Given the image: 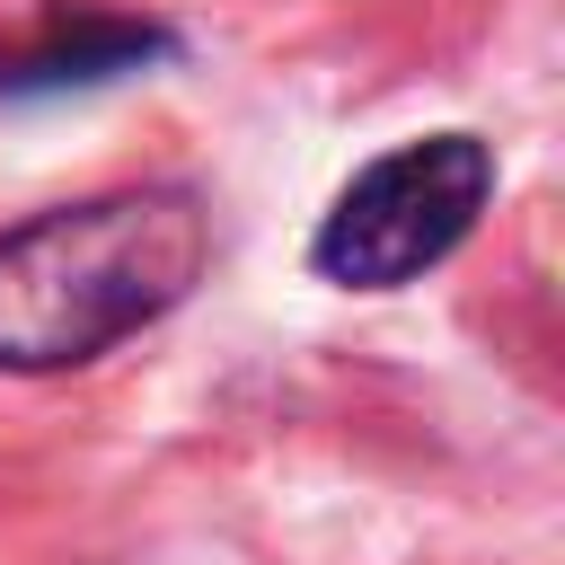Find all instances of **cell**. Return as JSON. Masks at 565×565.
<instances>
[{
    "label": "cell",
    "mask_w": 565,
    "mask_h": 565,
    "mask_svg": "<svg viewBox=\"0 0 565 565\" xmlns=\"http://www.w3.org/2000/svg\"><path fill=\"white\" fill-rule=\"evenodd\" d=\"M150 62H177V26L159 18H124V9H44L26 35L0 44V106L26 97H71V88H106L132 79Z\"/></svg>",
    "instance_id": "3"
},
{
    "label": "cell",
    "mask_w": 565,
    "mask_h": 565,
    "mask_svg": "<svg viewBox=\"0 0 565 565\" xmlns=\"http://www.w3.org/2000/svg\"><path fill=\"white\" fill-rule=\"evenodd\" d=\"M486 194H494V150L477 132L397 141L335 194V212L309 238V265L344 291H397L477 230Z\"/></svg>",
    "instance_id": "2"
},
{
    "label": "cell",
    "mask_w": 565,
    "mask_h": 565,
    "mask_svg": "<svg viewBox=\"0 0 565 565\" xmlns=\"http://www.w3.org/2000/svg\"><path fill=\"white\" fill-rule=\"evenodd\" d=\"M212 265V212L185 185L53 203L0 230V371H79L159 327Z\"/></svg>",
    "instance_id": "1"
}]
</instances>
